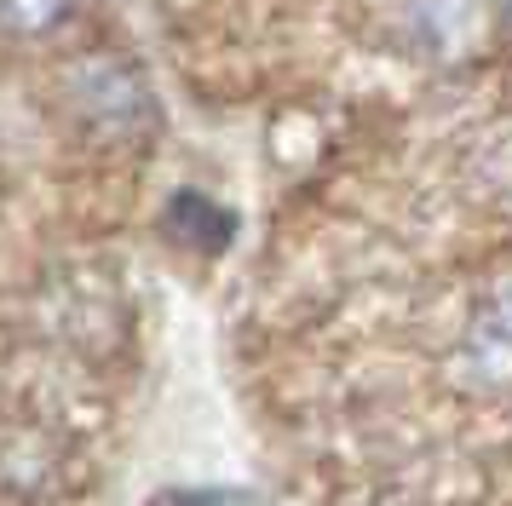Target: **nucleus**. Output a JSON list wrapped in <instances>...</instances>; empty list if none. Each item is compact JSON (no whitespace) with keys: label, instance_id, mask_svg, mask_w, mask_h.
Masks as SVG:
<instances>
[{"label":"nucleus","instance_id":"1","mask_svg":"<svg viewBox=\"0 0 512 506\" xmlns=\"http://www.w3.org/2000/svg\"><path fill=\"white\" fill-rule=\"evenodd\" d=\"M512 29V0H409V35L420 58L461 69L489 58Z\"/></svg>","mask_w":512,"mask_h":506},{"label":"nucleus","instance_id":"2","mask_svg":"<svg viewBox=\"0 0 512 506\" xmlns=\"http://www.w3.org/2000/svg\"><path fill=\"white\" fill-rule=\"evenodd\" d=\"M466 374L478 386H512V294L489 299L466 328Z\"/></svg>","mask_w":512,"mask_h":506},{"label":"nucleus","instance_id":"3","mask_svg":"<svg viewBox=\"0 0 512 506\" xmlns=\"http://www.w3.org/2000/svg\"><path fill=\"white\" fill-rule=\"evenodd\" d=\"M75 18V0H0V29L6 35H52Z\"/></svg>","mask_w":512,"mask_h":506},{"label":"nucleus","instance_id":"4","mask_svg":"<svg viewBox=\"0 0 512 506\" xmlns=\"http://www.w3.org/2000/svg\"><path fill=\"white\" fill-rule=\"evenodd\" d=\"M173 219H179V225H196V230H185V236H196L202 248H219V242L231 236V213L213 207L208 196H179V202H173Z\"/></svg>","mask_w":512,"mask_h":506}]
</instances>
